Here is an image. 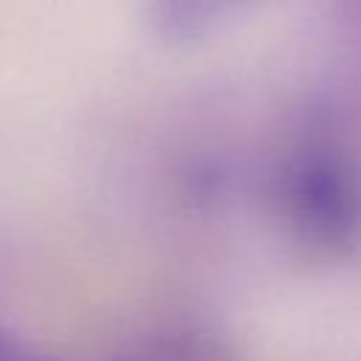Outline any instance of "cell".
Returning a JSON list of instances; mask_svg holds the SVG:
<instances>
[{
  "mask_svg": "<svg viewBox=\"0 0 361 361\" xmlns=\"http://www.w3.org/2000/svg\"><path fill=\"white\" fill-rule=\"evenodd\" d=\"M268 195L299 248L336 259L361 245V161L336 138L310 135L282 152Z\"/></svg>",
  "mask_w": 361,
  "mask_h": 361,
  "instance_id": "obj_1",
  "label": "cell"
},
{
  "mask_svg": "<svg viewBox=\"0 0 361 361\" xmlns=\"http://www.w3.org/2000/svg\"><path fill=\"white\" fill-rule=\"evenodd\" d=\"M0 361H56V358L0 327Z\"/></svg>",
  "mask_w": 361,
  "mask_h": 361,
  "instance_id": "obj_4",
  "label": "cell"
},
{
  "mask_svg": "<svg viewBox=\"0 0 361 361\" xmlns=\"http://www.w3.org/2000/svg\"><path fill=\"white\" fill-rule=\"evenodd\" d=\"M110 361H234L226 341L203 324L166 322L135 333Z\"/></svg>",
  "mask_w": 361,
  "mask_h": 361,
  "instance_id": "obj_2",
  "label": "cell"
},
{
  "mask_svg": "<svg viewBox=\"0 0 361 361\" xmlns=\"http://www.w3.org/2000/svg\"><path fill=\"white\" fill-rule=\"evenodd\" d=\"M251 3L254 0H147V17L161 39L192 42L217 31Z\"/></svg>",
  "mask_w": 361,
  "mask_h": 361,
  "instance_id": "obj_3",
  "label": "cell"
}]
</instances>
